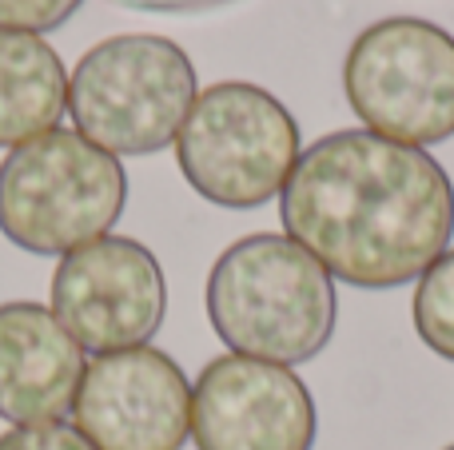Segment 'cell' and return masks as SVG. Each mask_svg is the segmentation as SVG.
Instances as JSON below:
<instances>
[{
	"instance_id": "obj_1",
	"label": "cell",
	"mask_w": 454,
	"mask_h": 450,
	"mask_svg": "<svg viewBox=\"0 0 454 450\" xmlns=\"http://www.w3.org/2000/svg\"><path fill=\"white\" fill-rule=\"evenodd\" d=\"M279 220L331 279L391 291L423 279L450 247L454 183L423 148L347 128L299 156Z\"/></svg>"
},
{
	"instance_id": "obj_2",
	"label": "cell",
	"mask_w": 454,
	"mask_h": 450,
	"mask_svg": "<svg viewBox=\"0 0 454 450\" xmlns=\"http://www.w3.org/2000/svg\"><path fill=\"white\" fill-rule=\"evenodd\" d=\"M207 319L231 355L295 367L335 335V279L295 239L255 231L235 239L207 275Z\"/></svg>"
},
{
	"instance_id": "obj_3",
	"label": "cell",
	"mask_w": 454,
	"mask_h": 450,
	"mask_svg": "<svg viewBox=\"0 0 454 450\" xmlns=\"http://www.w3.org/2000/svg\"><path fill=\"white\" fill-rule=\"evenodd\" d=\"M128 204V175L112 151L52 128L0 164V231L32 255H68L112 231Z\"/></svg>"
},
{
	"instance_id": "obj_4",
	"label": "cell",
	"mask_w": 454,
	"mask_h": 450,
	"mask_svg": "<svg viewBox=\"0 0 454 450\" xmlns=\"http://www.w3.org/2000/svg\"><path fill=\"white\" fill-rule=\"evenodd\" d=\"M196 96V64L176 40L128 32L76 60L68 116L84 140L112 156H152L176 144Z\"/></svg>"
},
{
	"instance_id": "obj_5",
	"label": "cell",
	"mask_w": 454,
	"mask_h": 450,
	"mask_svg": "<svg viewBox=\"0 0 454 450\" xmlns=\"http://www.w3.org/2000/svg\"><path fill=\"white\" fill-rule=\"evenodd\" d=\"M299 156L295 116L247 80L204 88L176 136V164L192 191L231 212L283 196Z\"/></svg>"
},
{
	"instance_id": "obj_6",
	"label": "cell",
	"mask_w": 454,
	"mask_h": 450,
	"mask_svg": "<svg viewBox=\"0 0 454 450\" xmlns=\"http://www.w3.org/2000/svg\"><path fill=\"white\" fill-rule=\"evenodd\" d=\"M343 92L367 132L427 148L454 136V36L419 16H387L355 36Z\"/></svg>"
},
{
	"instance_id": "obj_7",
	"label": "cell",
	"mask_w": 454,
	"mask_h": 450,
	"mask_svg": "<svg viewBox=\"0 0 454 450\" xmlns=\"http://www.w3.org/2000/svg\"><path fill=\"white\" fill-rule=\"evenodd\" d=\"M52 315L92 355L148 347L168 315L164 268L128 236L76 247L52 275Z\"/></svg>"
},
{
	"instance_id": "obj_8",
	"label": "cell",
	"mask_w": 454,
	"mask_h": 450,
	"mask_svg": "<svg viewBox=\"0 0 454 450\" xmlns=\"http://www.w3.org/2000/svg\"><path fill=\"white\" fill-rule=\"evenodd\" d=\"M72 423L96 450H180L192 435V383L156 347L96 355L80 379Z\"/></svg>"
},
{
	"instance_id": "obj_9",
	"label": "cell",
	"mask_w": 454,
	"mask_h": 450,
	"mask_svg": "<svg viewBox=\"0 0 454 450\" xmlns=\"http://www.w3.org/2000/svg\"><path fill=\"white\" fill-rule=\"evenodd\" d=\"M319 415L291 367L247 355H220L192 391L196 450H311Z\"/></svg>"
},
{
	"instance_id": "obj_10",
	"label": "cell",
	"mask_w": 454,
	"mask_h": 450,
	"mask_svg": "<svg viewBox=\"0 0 454 450\" xmlns=\"http://www.w3.org/2000/svg\"><path fill=\"white\" fill-rule=\"evenodd\" d=\"M84 347L52 307L32 299L0 303V419L12 427L60 423L84 379Z\"/></svg>"
},
{
	"instance_id": "obj_11",
	"label": "cell",
	"mask_w": 454,
	"mask_h": 450,
	"mask_svg": "<svg viewBox=\"0 0 454 450\" xmlns=\"http://www.w3.org/2000/svg\"><path fill=\"white\" fill-rule=\"evenodd\" d=\"M68 112V72L48 40L0 32V148L52 132Z\"/></svg>"
},
{
	"instance_id": "obj_12",
	"label": "cell",
	"mask_w": 454,
	"mask_h": 450,
	"mask_svg": "<svg viewBox=\"0 0 454 450\" xmlns=\"http://www.w3.org/2000/svg\"><path fill=\"white\" fill-rule=\"evenodd\" d=\"M411 315H415L419 339L439 359H450L454 363V247H447L423 271V279L415 287Z\"/></svg>"
},
{
	"instance_id": "obj_13",
	"label": "cell",
	"mask_w": 454,
	"mask_h": 450,
	"mask_svg": "<svg viewBox=\"0 0 454 450\" xmlns=\"http://www.w3.org/2000/svg\"><path fill=\"white\" fill-rule=\"evenodd\" d=\"M84 0H0V32H52L76 16Z\"/></svg>"
},
{
	"instance_id": "obj_14",
	"label": "cell",
	"mask_w": 454,
	"mask_h": 450,
	"mask_svg": "<svg viewBox=\"0 0 454 450\" xmlns=\"http://www.w3.org/2000/svg\"><path fill=\"white\" fill-rule=\"evenodd\" d=\"M0 450H96L76 427L40 423V427H12L0 435Z\"/></svg>"
},
{
	"instance_id": "obj_15",
	"label": "cell",
	"mask_w": 454,
	"mask_h": 450,
	"mask_svg": "<svg viewBox=\"0 0 454 450\" xmlns=\"http://www.w3.org/2000/svg\"><path fill=\"white\" fill-rule=\"evenodd\" d=\"M120 4L140 8V12H172V16H184V12H207V8L231 4V0H120Z\"/></svg>"
},
{
	"instance_id": "obj_16",
	"label": "cell",
	"mask_w": 454,
	"mask_h": 450,
	"mask_svg": "<svg viewBox=\"0 0 454 450\" xmlns=\"http://www.w3.org/2000/svg\"><path fill=\"white\" fill-rule=\"evenodd\" d=\"M442 450H454V443H450V446H442Z\"/></svg>"
}]
</instances>
